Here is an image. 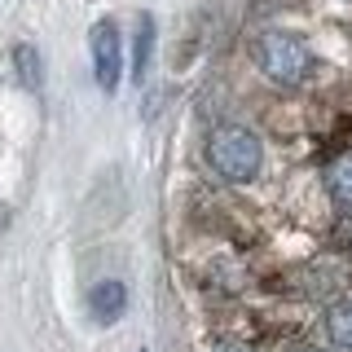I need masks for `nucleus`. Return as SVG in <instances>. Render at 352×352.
<instances>
[{
    "label": "nucleus",
    "instance_id": "nucleus-1",
    "mask_svg": "<svg viewBox=\"0 0 352 352\" xmlns=\"http://www.w3.org/2000/svg\"><path fill=\"white\" fill-rule=\"evenodd\" d=\"M207 163L220 181L247 185L264 168V141L247 124H216L212 137H207Z\"/></svg>",
    "mask_w": 352,
    "mask_h": 352
},
{
    "label": "nucleus",
    "instance_id": "nucleus-2",
    "mask_svg": "<svg viewBox=\"0 0 352 352\" xmlns=\"http://www.w3.org/2000/svg\"><path fill=\"white\" fill-rule=\"evenodd\" d=\"M251 53H256V66L264 71V80L282 88H300L313 75V49L291 31H264Z\"/></svg>",
    "mask_w": 352,
    "mask_h": 352
},
{
    "label": "nucleus",
    "instance_id": "nucleus-3",
    "mask_svg": "<svg viewBox=\"0 0 352 352\" xmlns=\"http://www.w3.org/2000/svg\"><path fill=\"white\" fill-rule=\"evenodd\" d=\"M88 53H93V80L110 97L124 84V36H119L115 18H97L93 36H88Z\"/></svg>",
    "mask_w": 352,
    "mask_h": 352
},
{
    "label": "nucleus",
    "instance_id": "nucleus-4",
    "mask_svg": "<svg viewBox=\"0 0 352 352\" xmlns=\"http://www.w3.org/2000/svg\"><path fill=\"white\" fill-rule=\"evenodd\" d=\"M124 313H128V286L119 278L93 282V291H88V317H93L97 326H115Z\"/></svg>",
    "mask_w": 352,
    "mask_h": 352
},
{
    "label": "nucleus",
    "instance_id": "nucleus-5",
    "mask_svg": "<svg viewBox=\"0 0 352 352\" xmlns=\"http://www.w3.org/2000/svg\"><path fill=\"white\" fill-rule=\"evenodd\" d=\"M154 44H159V22H154V14H141L137 18V31H132V62H128V75H132V84H137V88L150 80Z\"/></svg>",
    "mask_w": 352,
    "mask_h": 352
},
{
    "label": "nucleus",
    "instance_id": "nucleus-6",
    "mask_svg": "<svg viewBox=\"0 0 352 352\" xmlns=\"http://www.w3.org/2000/svg\"><path fill=\"white\" fill-rule=\"evenodd\" d=\"M14 71H18V84H22V88L40 93L44 71H40V53H36V44H14Z\"/></svg>",
    "mask_w": 352,
    "mask_h": 352
},
{
    "label": "nucleus",
    "instance_id": "nucleus-7",
    "mask_svg": "<svg viewBox=\"0 0 352 352\" xmlns=\"http://www.w3.org/2000/svg\"><path fill=\"white\" fill-rule=\"evenodd\" d=\"M326 330L344 352H352V300H339L335 308L326 313Z\"/></svg>",
    "mask_w": 352,
    "mask_h": 352
},
{
    "label": "nucleus",
    "instance_id": "nucleus-8",
    "mask_svg": "<svg viewBox=\"0 0 352 352\" xmlns=\"http://www.w3.org/2000/svg\"><path fill=\"white\" fill-rule=\"evenodd\" d=\"M326 185H330V194H335L339 203L352 207V150L335 159V168H330V176H326Z\"/></svg>",
    "mask_w": 352,
    "mask_h": 352
},
{
    "label": "nucleus",
    "instance_id": "nucleus-9",
    "mask_svg": "<svg viewBox=\"0 0 352 352\" xmlns=\"http://www.w3.org/2000/svg\"><path fill=\"white\" fill-rule=\"evenodd\" d=\"M212 352H251L247 344H220V348H212Z\"/></svg>",
    "mask_w": 352,
    "mask_h": 352
},
{
    "label": "nucleus",
    "instance_id": "nucleus-10",
    "mask_svg": "<svg viewBox=\"0 0 352 352\" xmlns=\"http://www.w3.org/2000/svg\"><path fill=\"white\" fill-rule=\"evenodd\" d=\"M304 352H317V348H304Z\"/></svg>",
    "mask_w": 352,
    "mask_h": 352
},
{
    "label": "nucleus",
    "instance_id": "nucleus-11",
    "mask_svg": "<svg viewBox=\"0 0 352 352\" xmlns=\"http://www.w3.org/2000/svg\"><path fill=\"white\" fill-rule=\"evenodd\" d=\"M141 352H146V348H141Z\"/></svg>",
    "mask_w": 352,
    "mask_h": 352
}]
</instances>
